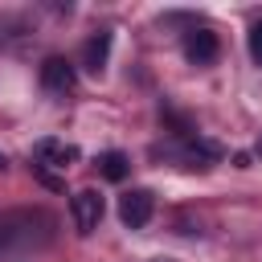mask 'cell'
<instances>
[{
	"label": "cell",
	"instance_id": "obj_1",
	"mask_svg": "<svg viewBox=\"0 0 262 262\" xmlns=\"http://www.w3.org/2000/svg\"><path fill=\"white\" fill-rule=\"evenodd\" d=\"M53 237H57V217L49 209H41V205L0 213V258L45 250Z\"/></svg>",
	"mask_w": 262,
	"mask_h": 262
},
{
	"label": "cell",
	"instance_id": "obj_4",
	"mask_svg": "<svg viewBox=\"0 0 262 262\" xmlns=\"http://www.w3.org/2000/svg\"><path fill=\"white\" fill-rule=\"evenodd\" d=\"M74 82H78V74H74V66H70L66 57H45V66H41V86H45V90L70 94Z\"/></svg>",
	"mask_w": 262,
	"mask_h": 262
},
{
	"label": "cell",
	"instance_id": "obj_6",
	"mask_svg": "<svg viewBox=\"0 0 262 262\" xmlns=\"http://www.w3.org/2000/svg\"><path fill=\"white\" fill-rule=\"evenodd\" d=\"M217 53H221L217 33H209V29L188 33V41H184V57H188L192 66H213V61H217Z\"/></svg>",
	"mask_w": 262,
	"mask_h": 262
},
{
	"label": "cell",
	"instance_id": "obj_5",
	"mask_svg": "<svg viewBox=\"0 0 262 262\" xmlns=\"http://www.w3.org/2000/svg\"><path fill=\"white\" fill-rule=\"evenodd\" d=\"M33 160L37 164H49V168H70L78 160V147L66 143V139H37L33 143Z\"/></svg>",
	"mask_w": 262,
	"mask_h": 262
},
{
	"label": "cell",
	"instance_id": "obj_7",
	"mask_svg": "<svg viewBox=\"0 0 262 262\" xmlns=\"http://www.w3.org/2000/svg\"><path fill=\"white\" fill-rule=\"evenodd\" d=\"M98 172H102L106 180H123V176L131 172V160H127L123 151H106V156H98Z\"/></svg>",
	"mask_w": 262,
	"mask_h": 262
},
{
	"label": "cell",
	"instance_id": "obj_9",
	"mask_svg": "<svg viewBox=\"0 0 262 262\" xmlns=\"http://www.w3.org/2000/svg\"><path fill=\"white\" fill-rule=\"evenodd\" d=\"M250 57H254V61H262V20L250 29Z\"/></svg>",
	"mask_w": 262,
	"mask_h": 262
},
{
	"label": "cell",
	"instance_id": "obj_10",
	"mask_svg": "<svg viewBox=\"0 0 262 262\" xmlns=\"http://www.w3.org/2000/svg\"><path fill=\"white\" fill-rule=\"evenodd\" d=\"M151 262H172V258H151Z\"/></svg>",
	"mask_w": 262,
	"mask_h": 262
},
{
	"label": "cell",
	"instance_id": "obj_3",
	"mask_svg": "<svg viewBox=\"0 0 262 262\" xmlns=\"http://www.w3.org/2000/svg\"><path fill=\"white\" fill-rule=\"evenodd\" d=\"M151 213H156V192H151V188H131V192L119 201V217H123L127 229H143V225L151 221Z\"/></svg>",
	"mask_w": 262,
	"mask_h": 262
},
{
	"label": "cell",
	"instance_id": "obj_2",
	"mask_svg": "<svg viewBox=\"0 0 262 262\" xmlns=\"http://www.w3.org/2000/svg\"><path fill=\"white\" fill-rule=\"evenodd\" d=\"M102 196L94 192V188H82V192H74L70 196V217H74V225H78V233H94L98 229V221H102Z\"/></svg>",
	"mask_w": 262,
	"mask_h": 262
},
{
	"label": "cell",
	"instance_id": "obj_11",
	"mask_svg": "<svg viewBox=\"0 0 262 262\" xmlns=\"http://www.w3.org/2000/svg\"><path fill=\"white\" fill-rule=\"evenodd\" d=\"M0 168H4V156H0Z\"/></svg>",
	"mask_w": 262,
	"mask_h": 262
},
{
	"label": "cell",
	"instance_id": "obj_8",
	"mask_svg": "<svg viewBox=\"0 0 262 262\" xmlns=\"http://www.w3.org/2000/svg\"><path fill=\"white\" fill-rule=\"evenodd\" d=\"M106 45H111L106 33L94 37V41H86V66H90V70H102V61H106Z\"/></svg>",
	"mask_w": 262,
	"mask_h": 262
}]
</instances>
